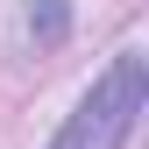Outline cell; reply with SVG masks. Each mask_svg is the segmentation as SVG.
<instances>
[{
    "label": "cell",
    "instance_id": "obj_1",
    "mask_svg": "<svg viewBox=\"0 0 149 149\" xmlns=\"http://www.w3.org/2000/svg\"><path fill=\"white\" fill-rule=\"evenodd\" d=\"M142 100H149V71H142L135 50H121V57L92 78V92L78 100V114L57 128V142H50V149H121L128 135H135Z\"/></svg>",
    "mask_w": 149,
    "mask_h": 149
}]
</instances>
